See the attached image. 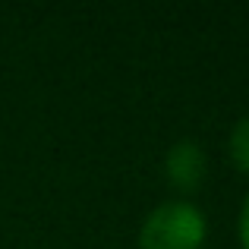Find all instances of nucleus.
Returning <instances> with one entry per match:
<instances>
[{
    "mask_svg": "<svg viewBox=\"0 0 249 249\" xmlns=\"http://www.w3.org/2000/svg\"><path fill=\"white\" fill-rule=\"evenodd\" d=\"M227 148H231V158H233V164H237V170L249 177V117L233 123Z\"/></svg>",
    "mask_w": 249,
    "mask_h": 249,
    "instance_id": "7ed1b4c3",
    "label": "nucleus"
},
{
    "mask_svg": "<svg viewBox=\"0 0 249 249\" xmlns=\"http://www.w3.org/2000/svg\"><path fill=\"white\" fill-rule=\"evenodd\" d=\"M164 170H167V180L174 183L177 189L189 193V189L202 186V180H205V174H208V158H205V152H202L199 142L183 139L167 152Z\"/></svg>",
    "mask_w": 249,
    "mask_h": 249,
    "instance_id": "f03ea898",
    "label": "nucleus"
},
{
    "mask_svg": "<svg viewBox=\"0 0 249 249\" xmlns=\"http://www.w3.org/2000/svg\"><path fill=\"white\" fill-rule=\"evenodd\" d=\"M237 233H240V246H243V249H249V196L243 199V208H240Z\"/></svg>",
    "mask_w": 249,
    "mask_h": 249,
    "instance_id": "20e7f679",
    "label": "nucleus"
},
{
    "mask_svg": "<svg viewBox=\"0 0 249 249\" xmlns=\"http://www.w3.org/2000/svg\"><path fill=\"white\" fill-rule=\"evenodd\" d=\"M208 221L193 202H161L139 227V249H202Z\"/></svg>",
    "mask_w": 249,
    "mask_h": 249,
    "instance_id": "f257e3e1",
    "label": "nucleus"
}]
</instances>
